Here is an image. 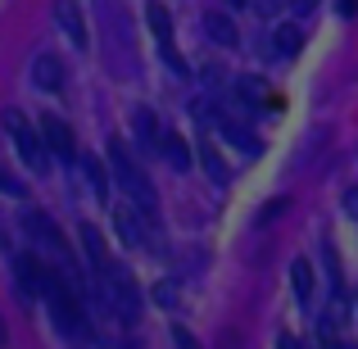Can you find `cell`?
I'll use <instances>...</instances> for the list:
<instances>
[{"mask_svg": "<svg viewBox=\"0 0 358 349\" xmlns=\"http://www.w3.org/2000/svg\"><path fill=\"white\" fill-rule=\"evenodd\" d=\"M109 168H114V182L127 191V200H131V209L141 213V218H159V195H155V186H150V177H145V168L136 164V155L127 150V141H109Z\"/></svg>", "mask_w": 358, "mask_h": 349, "instance_id": "1", "label": "cell"}, {"mask_svg": "<svg viewBox=\"0 0 358 349\" xmlns=\"http://www.w3.org/2000/svg\"><path fill=\"white\" fill-rule=\"evenodd\" d=\"M0 122L9 127V136H14L23 164L32 168V173H45V168H50V145H45V136H41V122H32L23 109H5Z\"/></svg>", "mask_w": 358, "mask_h": 349, "instance_id": "2", "label": "cell"}, {"mask_svg": "<svg viewBox=\"0 0 358 349\" xmlns=\"http://www.w3.org/2000/svg\"><path fill=\"white\" fill-rule=\"evenodd\" d=\"M100 277H105L109 308H114L122 322H136L141 318V290H136V281H131V272L127 268H109V272H100Z\"/></svg>", "mask_w": 358, "mask_h": 349, "instance_id": "3", "label": "cell"}, {"mask_svg": "<svg viewBox=\"0 0 358 349\" xmlns=\"http://www.w3.org/2000/svg\"><path fill=\"white\" fill-rule=\"evenodd\" d=\"M27 232H32L36 241H41V250H45V254H55V259L64 263V272L73 277V263H78V259H73V245H69V236L55 227V218H50V213L27 209ZM73 281H78V277H73Z\"/></svg>", "mask_w": 358, "mask_h": 349, "instance_id": "4", "label": "cell"}, {"mask_svg": "<svg viewBox=\"0 0 358 349\" xmlns=\"http://www.w3.org/2000/svg\"><path fill=\"white\" fill-rule=\"evenodd\" d=\"M14 268H18V290H23L27 299H45V295H50V286H55V277H59V272L45 268L36 254H23Z\"/></svg>", "mask_w": 358, "mask_h": 349, "instance_id": "5", "label": "cell"}, {"mask_svg": "<svg viewBox=\"0 0 358 349\" xmlns=\"http://www.w3.org/2000/svg\"><path fill=\"white\" fill-rule=\"evenodd\" d=\"M213 122H218V131H222V141H231L236 150H245V155H259V136H254V127L245 118H236L231 109H213Z\"/></svg>", "mask_w": 358, "mask_h": 349, "instance_id": "6", "label": "cell"}, {"mask_svg": "<svg viewBox=\"0 0 358 349\" xmlns=\"http://www.w3.org/2000/svg\"><path fill=\"white\" fill-rule=\"evenodd\" d=\"M55 23L64 27V36H69L78 50H87V14L78 9V0H55Z\"/></svg>", "mask_w": 358, "mask_h": 349, "instance_id": "7", "label": "cell"}, {"mask_svg": "<svg viewBox=\"0 0 358 349\" xmlns=\"http://www.w3.org/2000/svg\"><path fill=\"white\" fill-rule=\"evenodd\" d=\"M41 136H45V145H50V155H59V159H73V155H78L73 127L59 114H41Z\"/></svg>", "mask_w": 358, "mask_h": 349, "instance_id": "8", "label": "cell"}, {"mask_svg": "<svg viewBox=\"0 0 358 349\" xmlns=\"http://www.w3.org/2000/svg\"><path fill=\"white\" fill-rule=\"evenodd\" d=\"M145 23H150V32L159 36V45H164V55H168V64H173L177 73H182V59H177V50H173V18H168V9L159 5H145Z\"/></svg>", "mask_w": 358, "mask_h": 349, "instance_id": "9", "label": "cell"}, {"mask_svg": "<svg viewBox=\"0 0 358 349\" xmlns=\"http://www.w3.org/2000/svg\"><path fill=\"white\" fill-rule=\"evenodd\" d=\"M109 213H114V232H118V241L127 245V250H141L145 245V227H141V218L127 209V204H109Z\"/></svg>", "mask_w": 358, "mask_h": 349, "instance_id": "10", "label": "cell"}, {"mask_svg": "<svg viewBox=\"0 0 358 349\" xmlns=\"http://www.w3.org/2000/svg\"><path fill=\"white\" fill-rule=\"evenodd\" d=\"M32 82H36V87H45V91H59L64 87V59H59V55H36Z\"/></svg>", "mask_w": 358, "mask_h": 349, "instance_id": "11", "label": "cell"}, {"mask_svg": "<svg viewBox=\"0 0 358 349\" xmlns=\"http://www.w3.org/2000/svg\"><path fill=\"white\" fill-rule=\"evenodd\" d=\"M82 250H87V263H91L96 272H109V268H114V263H109V245H105V236H100V227H91V222L82 227Z\"/></svg>", "mask_w": 358, "mask_h": 349, "instance_id": "12", "label": "cell"}, {"mask_svg": "<svg viewBox=\"0 0 358 349\" xmlns=\"http://www.w3.org/2000/svg\"><path fill=\"white\" fill-rule=\"evenodd\" d=\"M131 127H136V141H141V145H150V150L164 145V136H168V131L159 127V118L150 114V109H136V114H131Z\"/></svg>", "mask_w": 358, "mask_h": 349, "instance_id": "13", "label": "cell"}, {"mask_svg": "<svg viewBox=\"0 0 358 349\" xmlns=\"http://www.w3.org/2000/svg\"><path fill=\"white\" fill-rule=\"evenodd\" d=\"M195 155H200L204 173H209L213 182H227V159L218 155V145H213V136H200V145H195Z\"/></svg>", "mask_w": 358, "mask_h": 349, "instance_id": "14", "label": "cell"}, {"mask_svg": "<svg viewBox=\"0 0 358 349\" xmlns=\"http://www.w3.org/2000/svg\"><path fill=\"white\" fill-rule=\"evenodd\" d=\"M290 290H295L299 304H313V268H308V259L290 263Z\"/></svg>", "mask_w": 358, "mask_h": 349, "instance_id": "15", "label": "cell"}, {"mask_svg": "<svg viewBox=\"0 0 358 349\" xmlns=\"http://www.w3.org/2000/svg\"><path fill=\"white\" fill-rule=\"evenodd\" d=\"M204 32H209L213 41H222V45H236V23H231L227 14H218V9L204 14Z\"/></svg>", "mask_w": 358, "mask_h": 349, "instance_id": "16", "label": "cell"}, {"mask_svg": "<svg viewBox=\"0 0 358 349\" xmlns=\"http://www.w3.org/2000/svg\"><path fill=\"white\" fill-rule=\"evenodd\" d=\"M236 96H241V105H268V82L245 73V78H236Z\"/></svg>", "mask_w": 358, "mask_h": 349, "instance_id": "17", "label": "cell"}, {"mask_svg": "<svg viewBox=\"0 0 358 349\" xmlns=\"http://www.w3.org/2000/svg\"><path fill=\"white\" fill-rule=\"evenodd\" d=\"M272 45H277V55L281 59H290V55L304 45V32H299L295 23H277V32H272Z\"/></svg>", "mask_w": 358, "mask_h": 349, "instance_id": "18", "label": "cell"}, {"mask_svg": "<svg viewBox=\"0 0 358 349\" xmlns=\"http://www.w3.org/2000/svg\"><path fill=\"white\" fill-rule=\"evenodd\" d=\"M159 150H164V159H168L173 168H182V173L191 168V145H186V136L168 131V136H164V145H159Z\"/></svg>", "mask_w": 358, "mask_h": 349, "instance_id": "19", "label": "cell"}, {"mask_svg": "<svg viewBox=\"0 0 358 349\" xmlns=\"http://www.w3.org/2000/svg\"><path fill=\"white\" fill-rule=\"evenodd\" d=\"M82 168H87V182H91V191L105 200L109 195V177H105V168H100V159H82Z\"/></svg>", "mask_w": 358, "mask_h": 349, "instance_id": "20", "label": "cell"}, {"mask_svg": "<svg viewBox=\"0 0 358 349\" xmlns=\"http://www.w3.org/2000/svg\"><path fill=\"white\" fill-rule=\"evenodd\" d=\"M0 191H9V195H27V191H23V182H18L14 173H5V168H0Z\"/></svg>", "mask_w": 358, "mask_h": 349, "instance_id": "21", "label": "cell"}, {"mask_svg": "<svg viewBox=\"0 0 358 349\" xmlns=\"http://www.w3.org/2000/svg\"><path fill=\"white\" fill-rule=\"evenodd\" d=\"M173 341H177V349H200V345H195V336L182 332V327H173Z\"/></svg>", "mask_w": 358, "mask_h": 349, "instance_id": "22", "label": "cell"}, {"mask_svg": "<svg viewBox=\"0 0 358 349\" xmlns=\"http://www.w3.org/2000/svg\"><path fill=\"white\" fill-rule=\"evenodd\" d=\"M345 209H350V218H358V186H354V191H345Z\"/></svg>", "mask_w": 358, "mask_h": 349, "instance_id": "23", "label": "cell"}, {"mask_svg": "<svg viewBox=\"0 0 358 349\" xmlns=\"http://www.w3.org/2000/svg\"><path fill=\"white\" fill-rule=\"evenodd\" d=\"M313 5H317V0H290V14H308Z\"/></svg>", "mask_w": 358, "mask_h": 349, "instance_id": "24", "label": "cell"}, {"mask_svg": "<svg viewBox=\"0 0 358 349\" xmlns=\"http://www.w3.org/2000/svg\"><path fill=\"white\" fill-rule=\"evenodd\" d=\"M277 349H304V345H299L295 336H281V341H277Z\"/></svg>", "mask_w": 358, "mask_h": 349, "instance_id": "25", "label": "cell"}, {"mask_svg": "<svg viewBox=\"0 0 358 349\" xmlns=\"http://www.w3.org/2000/svg\"><path fill=\"white\" fill-rule=\"evenodd\" d=\"M0 345H5V322H0Z\"/></svg>", "mask_w": 358, "mask_h": 349, "instance_id": "26", "label": "cell"}, {"mask_svg": "<svg viewBox=\"0 0 358 349\" xmlns=\"http://www.w3.org/2000/svg\"><path fill=\"white\" fill-rule=\"evenodd\" d=\"M336 349H354V345H336Z\"/></svg>", "mask_w": 358, "mask_h": 349, "instance_id": "27", "label": "cell"}]
</instances>
